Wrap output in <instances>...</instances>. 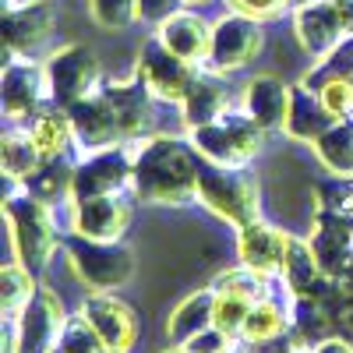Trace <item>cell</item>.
Returning a JSON list of instances; mask_svg holds the SVG:
<instances>
[{"instance_id": "obj_1", "label": "cell", "mask_w": 353, "mask_h": 353, "mask_svg": "<svg viewBox=\"0 0 353 353\" xmlns=\"http://www.w3.org/2000/svg\"><path fill=\"white\" fill-rule=\"evenodd\" d=\"M131 156H134L131 194L141 205H170V209H184V205L198 201L201 156L191 145V138L145 134V138L131 141Z\"/></svg>"}, {"instance_id": "obj_2", "label": "cell", "mask_w": 353, "mask_h": 353, "mask_svg": "<svg viewBox=\"0 0 353 353\" xmlns=\"http://www.w3.org/2000/svg\"><path fill=\"white\" fill-rule=\"evenodd\" d=\"M4 216H8V230H11L14 258L21 265H28L32 272H43L53 261L57 248H61L53 205L21 184L18 191L4 194Z\"/></svg>"}, {"instance_id": "obj_3", "label": "cell", "mask_w": 353, "mask_h": 353, "mask_svg": "<svg viewBox=\"0 0 353 353\" xmlns=\"http://www.w3.org/2000/svg\"><path fill=\"white\" fill-rule=\"evenodd\" d=\"M198 201L226 226L241 230L261 216V184L248 166H219L201 159L198 166Z\"/></svg>"}, {"instance_id": "obj_4", "label": "cell", "mask_w": 353, "mask_h": 353, "mask_svg": "<svg viewBox=\"0 0 353 353\" xmlns=\"http://www.w3.org/2000/svg\"><path fill=\"white\" fill-rule=\"evenodd\" d=\"M64 254H68L71 272L88 293H117L134 279V269H138V261L131 248H124V241H85L71 233Z\"/></svg>"}, {"instance_id": "obj_5", "label": "cell", "mask_w": 353, "mask_h": 353, "mask_svg": "<svg viewBox=\"0 0 353 353\" xmlns=\"http://www.w3.org/2000/svg\"><path fill=\"white\" fill-rule=\"evenodd\" d=\"M265 134L269 131L258 121H251L244 110H230L219 121L188 131L198 156L219 166H251L254 156L265 149Z\"/></svg>"}, {"instance_id": "obj_6", "label": "cell", "mask_w": 353, "mask_h": 353, "mask_svg": "<svg viewBox=\"0 0 353 353\" xmlns=\"http://www.w3.org/2000/svg\"><path fill=\"white\" fill-rule=\"evenodd\" d=\"M43 64H46V81H50V106L68 110L78 99L99 92L103 85V64L85 43L57 46Z\"/></svg>"}, {"instance_id": "obj_7", "label": "cell", "mask_w": 353, "mask_h": 353, "mask_svg": "<svg viewBox=\"0 0 353 353\" xmlns=\"http://www.w3.org/2000/svg\"><path fill=\"white\" fill-rule=\"evenodd\" d=\"M0 106L11 124H28L50 106L46 64L32 61L28 53H8L0 71Z\"/></svg>"}, {"instance_id": "obj_8", "label": "cell", "mask_w": 353, "mask_h": 353, "mask_svg": "<svg viewBox=\"0 0 353 353\" xmlns=\"http://www.w3.org/2000/svg\"><path fill=\"white\" fill-rule=\"evenodd\" d=\"M131 176H134L131 141L96 149V152H81V159L74 163L71 201H88V198H103V194H131Z\"/></svg>"}, {"instance_id": "obj_9", "label": "cell", "mask_w": 353, "mask_h": 353, "mask_svg": "<svg viewBox=\"0 0 353 353\" xmlns=\"http://www.w3.org/2000/svg\"><path fill=\"white\" fill-rule=\"evenodd\" d=\"M265 21L241 14V11H226L223 18L212 21V46H209V61L205 68L219 71V74H233L244 71L258 61V53L265 50Z\"/></svg>"}, {"instance_id": "obj_10", "label": "cell", "mask_w": 353, "mask_h": 353, "mask_svg": "<svg viewBox=\"0 0 353 353\" xmlns=\"http://www.w3.org/2000/svg\"><path fill=\"white\" fill-rule=\"evenodd\" d=\"M134 71L145 78V85L152 88V96L159 103H176L181 106L201 68H194L191 61H184V57H176L159 36H149L141 43V50H138Z\"/></svg>"}, {"instance_id": "obj_11", "label": "cell", "mask_w": 353, "mask_h": 353, "mask_svg": "<svg viewBox=\"0 0 353 353\" xmlns=\"http://www.w3.org/2000/svg\"><path fill=\"white\" fill-rule=\"evenodd\" d=\"M14 321H18V353H57L68 325L61 293L43 283L36 297L21 307V314H14Z\"/></svg>"}, {"instance_id": "obj_12", "label": "cell", "mask_w": 353, "mask_h": 353, "mask_svg": "<svg viewBox=\"0 0 353 353\" xmlns=\"http://www.w3.org/2000/svg\"><path fill=\"white\" fill-rule=\"evenodd\" d=\"M99 92L110 99V106L121 117V128H124V138L128 141H138L145 134H152V124H156V96L152 88L145 85V78L138 71H131L128 78H103Z\"/></svg>"}, {"instance_id": "obj_13", "label": "cell", "mask_w": 353, "mask_h": 353, "mask_svg": "<svg viewBox=\"0 0 353 353\" xmlns=\"http://www.w3.org/2000/svg\"><path fill=\"white\" fill-rule=\"evenodd\" d=\"M71 209V233L85 241H124L131 226V201L128 194H103L88 201H68Z\"/></svg>"}, {"instance_id": "obj_14", "label": "cell", "mask_w": 353, "mask_h": 353, "mask_svg": "<svg viewBox=\"0 0 353 353\" xmlns=\"http://www.w3.org/2000/svg\"><path fill=\"white\" fill-rule=\"evenodd\" d=\"M71 128H74V141L81 152H96V149H110V145H128L121 117L110 106V99L103 92H92L78 99L74 106H68Z\"/></svg>"}, {"instance_id": "obj_15", "label": "cell", "mask_w": 353, "mask_h": 353, "mask_svg": "<svg viewBox=\"0 0 353 353\" xmlns=\"http://www.w3.org/2000/svg\"><path fill=\"white\" fill-rule=\"evenodd\" d=\"M96 325L110 353H131L138 343V314L117 293H88L78 307Z\"/></svg>"}, {"instance_id": "obj_16", "label": "cell", "mask_w": 353, "mask_h": 353, "mask_svg": "<svg viewBox=\"0 0 353 353\" xmlns=\"http://www.w3.org/2000/svg\"><path fill=\"white\" fill-rule=\"evenodd\" d=\"M293 36L311 61H325L346 39V28L332 0H307V4L293 8Z\"/></svg>"}, {"instance_id": "obj_17", "label": "cell", "mask_w": 353, "mask_h": 353, "mask_svg": "<svg viewBox=\"0 0 353 353\" xmlns=\"http://www.w3.org/2000/svg\"><path fill=\"white\" fill-rule=\"evenodd\" d=\"M290 237L293 233H283L279 226L265 223L261 216L244 223L237 230V254L244 265L265 272V276H283V265H286V254H290Z\"/></svg>"}, {"instance_id": "obj_18", "label": "cell", "mask_w": 353, "mask_h": 353, "mask_svg": "<svg viewBox=\"0 0 353 353\" xmlns=\"http://www.w3.org/2000/svg\"><path fill=\"white\" fill-rule=\"evenodd\" d=\"M293 99V85H286L276 74H254L244 81L241 92V110L258 121L265 131H283L286 128V113Z\"/></svg>"}, {"instance_id": "obj_19", "label": "cell", "mask_w": 353, "mask_h": 353, "mask_svg": "<svg viewBox=\"0 0 353 353\" xmlns=\"http://www.w3.org/2000/svg\"><path fill=\"white\" fill-rule=\"evenodd\" d=\"M156 36L176 53L184 57V61H191L194 68H205V61H209V46H212V21H205L198 11L191 8H181L173 11L166 21L156 25Z\"/></svg>"}, {"instance_id": "obj_20", "label": "cell", "mask_w": 353, "mask_h": 353, "mask_svg": "<svg viewBox=\"0 0 353 353\" xmlns=\"http://www.w3.org/2000/svg\"><path fill=\"white\" fill-rule=\"evenodd\" d=\"M233 110V96H230V85L219 71H209V68H201L194 85L188 88V96L181 103V121L188 131L194 128H205V124H212L219 121V117H226Z\"/></svg>"}, {"instance_id": "obj_21", "label": "cell", "mask_w": 353, "mask_h": 353, "mask_svg": "<svg viewBox=\"0 0 353 353\" xmlns=\"http://www.w3.org/2000/svg\"><path fill=\"white\" fill-rule=\"evenodd\" d=\"M53 32V4L50 0H21L4 11V46L8 53H32Z\"/></svg>"}, {"instance_id": "obj_22", "label": "cell", "mask_w": 353, "mask_h": 353, "mask_svg": "<svg viewBox=\"0 0 353 353\" xmlns=\"http://www.w3.org/2000/svg\"><path fill=\"white\" fill-rule=\"evenodd\" d=\"M332 124H336V117L329 113L325 103H321L318 88L307 85V81H297V85H293V99H290V113H286L283 134H286L290 141L314 145Z\"/></svg>"}, {"instance_id": "obj_23", "label": "cell", "mask_w": 353, "mask_h": 353, "mask_svg": "<svg viewBox=\"0 0 353 353\" xmlns=\"http://www.w3.org/2000/svg\"><path fill=\"white\" fill-rule=\"evenodd\" d=\"M279 279L286 283L290 297H318L321 286L329 283V276L321 269V261H318L307 237H290V254H286Z\"/></svg>"}, {"instance_id": "obj_24", "label": "cell", "mask_w": 353, "mask_h": 353, "mask_svg": "<svg viewBox=\"0 0 353 353\" xmlns=\"http://www.w3.org/2000/svg\"><path fill=\"white\" fill-rule=\"evenodd\" d=\"M216 325V290L205 286V290H194L188 297L176 304L166 318V339L170 343H188L191 336H198L201 329Z\"/></svg>"}, {"instance_id": "obj_25", "label": "cell", "mask_w": 353, "mask_h": 353, "mask_svg": "<svg viewBox=\"0 0 353 353\" xmlns=\"http://www.w3.org/2000/svg\"><path fill=\"white\" fill-rule=\"evenodd\" d=\"M43 166V152L32 138V131L25 128H8L0 134V170H4L8 181L28 184L36 176V170Z\"/></svg>"}, {"instance_id": "obj_26", "label": "cell", "mask_w": 353, "mask_h": 353, "mask_svg": "<svg viewBox=\"0 0 353 353\" xmlns=\"http://www.w3.org/2000/svg\"><path fill=\"white\" fill-rule=\"evenodd\" d=\"M28 131H32L43 159H61V156H68L71 149H78L71 117H68V110H61V106H46L39 117H32V121H28Z\"/></svg>"}, {"instance_id": "obj_27", "label": "cell", "mask_w": 353, "mask_h": 353, "mask_svg": "<svg viewBox=\"0 0 353 353\" xmlns=\"http://www.w3.org/2000/svg\"><path fill=\"white\" fill-rule=\"evenodd\" d=\"M290 329L307 346L336 336V314L321 297H290Z\"/></svg>"}, {"instance_id": "obj_28", "label": "cell", "mask_w": 353, "mask_h": 353, "mask_svg": "<svg viewBox=\"0 0 353 353\" xmlns=\"http://www.w3.org/2000/svg\"><path fill=\"white\" fill-rule=\"evenodd\" d=\"M311 149L318 163L329 170V176H353V124L350 121H336Z\"/></svg>"}, {"instance_id": "obj_29", "label": "cell", "mask_w": 353, "mask_h": 353, "mask_svg": "<svg viewBox=\"0 0 353 353\" xmlns=\"http://www.w3.org/2000/svg\"><path fill=\"white\" fill-rule=\"evenodd\" d=\"M39 286H43V283L36 279V272L14 258L11 265H4V269H0V311L11 314V318L21 314V307L36 297Z\"/></svg>"}, {"instance_id": "obj_30", "label": "cell", "mask_w": 353, "mask_h": 353, "mask_svg": "<svg viewBox=\"0 0 353 353\" xmlns=\"http://www.w3.org/2000/svg\"><path fill=\"white\" fill-rule=\"evenodd\" d=\"M212 290L216 293H233V297H241L248 304H258L265 297H272V276H265L251 265H237V269H226L212 279Z\"/></svg>"}, {"instance_id": "obj_31", "label": "cell", "mask_w": 353, "mask_h": 353, "mask_svg": "<svg viewBox=\"0 0 353 353\" xmlns=\"http://www.w3.org/2000/svg\"><path fill=\"white\" fill-rule=\"evenodd\" d=\"M71 181H74V163H68V156H61V159H43V166L36 170V176L25 188L39 194L43 201L57 205V201H71Z\"/></svg>"}, {"instance_id": "obj_32", "label": "cell", "mask_w": 353, "mask_h": 353, "mask_svg": "<svg viewBox=\"0 0 353 353\" xmlns=\"http://www.w3.org/2000/svg\"><path fill=\"white\" fill-rule=\"evenodd\" d=\"M283 329H290V311H283L272 297H265L248 311L241 339H269V336H279Z\"/></svg>"}, {"instance_id": "obj_33", "label": "cell", "mask_w": 353, "mask_h": 353, "mask_svg": "<svg viewBox=\"0 0 353 353\" xmlns=\"http://www.w3.org/2000/svg\"><path fill=\"white\" fill-rule=\"evenodd\" d=\"M314 212H329L353 223V176H332L314 188Z\"/></svg>"}, {"instance_id": "obj_34", "label": "cell", "mask_w": 353, "mask_h": 353, "mask_svg": "<svg viewBox=\"0 0 353 353\" xmlns=\"http://www.w3.org/2000/svg\"><path fill=\"white\" fill-rule=\"evenodd\" d=\"M57 353H110V350H106V343L96 332L92 321H88L81 311H74V314H68V325H64Z\"/></svg>"}, {"instance_id": "obj_35", "label": "cell", "mask_w": 353, "mask_h": 353, "mask_svg": "<svg viewBox=\"0 0 353 353\" xmlns=\"http://www.w3.org/2000/svg\"><path fill=\"white\" fill-rule=\"evenodd\" d=\"M88 14L103 32H124L138 21V0H88Z\"/></svg>"}, {"instance_id": "obj_36", "label": "cell", "mask_w": 353, "mask_h": 353, "mask_svg": "<svg viewBox=\"0 0 353 353\" xmlns=\"http://www.w3.org/2000/svg\"><path fill=\"white\" fill-rule=\"evenodd\" d=\"M321 103L329 106V113L336 121H350L353 117V78H343V74H329V78H318L314 81Z\"/></svg>"}, {"instance_id": "obj_37", "label": "cell", "mask_w": 353, "mask_h": 353, "mask_svg": "<svg viewBox=\"0 0 353 353\" xmlns=\"http://www.w3.org/2000/svg\"><path fill=\"white\" fill-rule=\"evenodd\" d=\"M329 74H343V78H353V36H346L325 61H311V71L301 78L307 85H314L318 78H329Z\"/></svg>"}, {"instance_id": "obj_38", "label": "cell", "mask_w": 353, "mask_h": 353, "mask_svg": "<svg viewBox=\"0 0 353 353\" xmlns=\"http://www.w3.org/2000/svg\"><path fill=\"white\" fill-rule=\"evenodd\" d=\"M251 307H254V304L233 297V293H216V325H219L223 332H230V336H241Z\"/></svg>"}, {"instance_id": "obj_39", "label": "cell", "mask_w": 353, "mask_h": 353, "mask_svg": "<svg viewBox=\"0 0 353 353\" xmlns=\"http://www.w3.org/2000/svg\"><path fill=\"white\" fill-rule=\"evenodd\" d=\"M188 353H237L241 350V336H230L219 325L201 329L198 336H191L188 343H181Z\"/></svg>"}, {"instance_id": "obj_40", "label": "cell", "mask_w": 353, "mask_h": 353, "mask_svg": "<svg viewBox=\"0 0 353 353\" xmlns=\"http://www.w3.org/2000/svg\"><path fill=\"white\" fill-rule=\"evenodd\" d=\"M297 350H307V343L293 329H283L279 336H269V339H241L237 353H297Z\"/></svg>"}, {"instance_id": "obj_41", "label": "cell", "mask_w": 353, "mask_h": 353, "mask_svg": "<svg viewBox=\"0 0 353 353\" xmlns=\"http://www.w3.org/2000/svg\"><path fill=\"white\" fill-rule=\"evenodd\" d=\"M226 8L230 11H241V14H251L258 21H276L286 11H293L290 0H226Z\"/></svg>"}, {"instance_id": "obj_42", "label": "cell", "mask_w": 353, "mask_h": 353, "mask_svg": "<svg viewBox=\"0 0 353 353\" xmlns=\"http://www.w3.org/2000/svg\"><path fill=\"white\" fill-rule=\"evenodd\" d=\"M181 8H184L181 0H138V21L159 25V21H166L173 11H181Z\"/></svg>"}, {"instance_id": "obj_43", "label": "cell", "mask_w": 353, "mask_h": 353, "mask_svg": "<svg viewBox=\"0 0 353 353\" xmlns=\"http://www.w3.org/2000/svg\"><path fill=\"white\" fill-rule=\"evenodd\" d=\"M311 353H353V343L346 339V336H329V339H321V343H314L311 346Z\"/></svg>"}, {"instance_id": "obj_44", "label": "cell", "mask_w": 353, "mask_h": 353, "mask_svg": "<svg viewBox=\"0 0 353 353\" xmlns=\"http://www.w3.org/2000/svg\"><path fill=\"white\" fill-rule=\"evenodd\" d=\"M0 336H4V350L0 353H18V321L11 314H4V329H0Z\"/></svg>"}, {"instance_id": "obj_45", "label": "cell", "mask_w": 353, "mask_h": 353, "mask_svg": "<svg viewBox=\"0 0 353 353\" xmlns=\"http://www.w3.org/2000/svg\"><path fill=\"white\" fill-rule=\"evenodd\" d=\"M336 11H339V21L346 28V36H353V0H332Z\"/></svg>"}, {"instance_id": "obj_46", "label": "cell", "mask_w": 353, "mask_h": 353, "mask_svg": "<svg viewBox=\"0 0 353 353\" xmlns=\"http://www.w3.org/2000/svg\"><path fill=\"white\" fill-rule=\"evenodd\" d=\"M184 8H201V4H212V0H181Z\"/></svg>"}, {"instance_id": "obj_47", "label": "cell", "mask_w": 353, "mask_h": 353, "mask_svg": "<svg viewBox=\"0 0 353 353\" xmlns=\"http://www.w3.org/2000/svg\"><path fill=\"white\" fill-rule=\"evenodd\" d=\"M159 353H188L181 343H173V346H166V350H159Z\"/></svg>"}, {"instance_id": "obj_48", "label": "cell", "mask_w": 353, "mask_h": 353, "mask_svg": "<svg viewBox=\"0 0 353 353\" xmlns=\"http://www.w3.org/2000/svg\"><path fill=\"white\" fill-rule=\"evenodd\" d=\"M297 4H307V0H290V8H297Z\"/></svg>"}, {"instance_id": "obj_49", "label": "cell", "mask_w": 353, "mask_h": 353, "mask_svg": "<svg viewBox=\"0 0 353 353\" xmlns=\"http://www.w3.org/2000/svg\"><path fill=\"white\" fill-rule=\"evenodd\" d=\"M297 353H311V346H307V350H297Z\"/></svg>"}]
</instances>
